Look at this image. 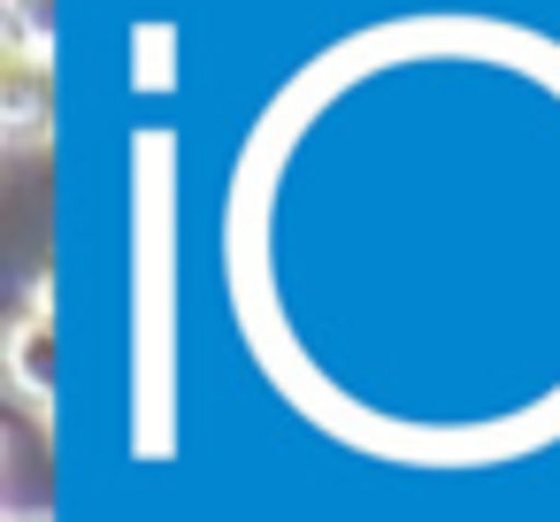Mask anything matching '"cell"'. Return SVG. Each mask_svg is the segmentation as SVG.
<instances>
[{"instance_id": "1", "label": "cell", "mask_w": 560, "mask_h": 522, "mask_svg": "<svg viewBox=\"0 0 560 522\" xmlns=\"http://www.w3.org/2000/svg\"><path fill=\"white\" fill-rule=\"evenodd\" d=\"M55 369H62V338H55V315H47V277H32V308L9 323V392L47 415L55 407Z\"/></svg>"}, {"instance_id": "2", "label": "cell", "mask_w": 560, "mask_h": 522, "mask_svg": "<svg viewBox=\"0 0 560 522\" xmlns=\"http://www.w3.org/2000/svg\"><path fill=\"white\" fill-rule=\"evenodd\" d=\"M55 124V70L39 47H9V62H0V131H9V147H39Z\"/></svg>"}, {"instance_id": "3", "label": "cell", "mask_w": 560, "mask_h": 522, "mask_svg": "<svg viewBox=\"0 0 560 522\" xmlns=\"http://www.w3.org/2000/svg\"><path fill=\"white\" fill-rule=\"evenodd\" d=\"M0 32H9V47H39L47 55V0H9Z\"/></svg>"}, {"instance_id": "4", "label": "cell", "mask_w": 560, "mask_h": 522, "mask_svg": "<svg viewBox=\"0 0 560 522\" xmlns=\"http://www.w3.org/2000/svg\"><path fill=\"white\" fill-rule=\"evenodd\" d=\"M9 522H47V514L39 507H9Z\"/></svg>"}]
</instances>
